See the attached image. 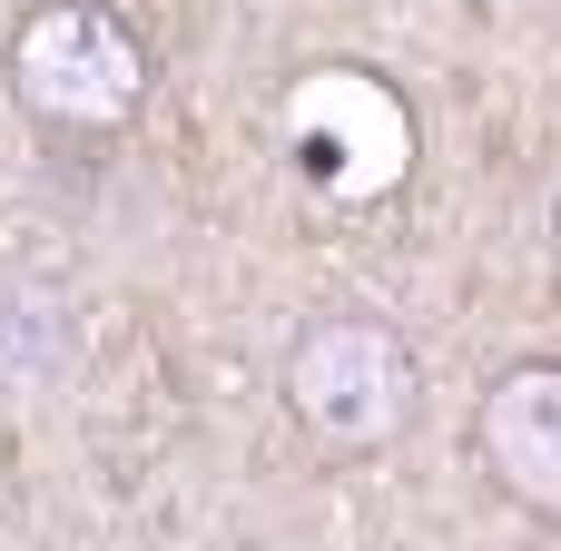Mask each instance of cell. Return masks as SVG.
<instances>
[{
	"label": "cell",
	"mask_w": 561,
	"mask_h": 551,
	"mask_svg": "<svg viewBox=\"0 0 561 551\" xmlns=\"http://www.w3.org/2000/svg\"><path fill=\"white\" fill-rule=\"evenodd\" d=\"M286 414L316 454H385L414 404H424V355L404 325L365 315V306H335V315H306L286 335Z\"/></svg>",
	"instance_id": "cell-1"
},
{
	"label": "cell",
	"mask_w": 561,
	"mask_h": 551,
	"mask_svg": "<svg viewBox=\"0 0 561 551\" xmlns=\"http://www.w3.org/2000/svg\"><path fill=\"white\" fill-rule=\"evenodd\" d=\"M10 99L59 138H108L148 108V39L108 0H39L10 20Z\"/></svg>",
	"instance_id": "cell-2"
},
{
	"label": "cell",
	"mask_w": 561,
	"mask_h": 551,
	"mask_svg": "<svg viewBox=\"0 0 561 551\" xmlns=\"http://www.w3.org/2000/svg\"><path fill=\"white\" fill-rule=\"evenodd\" d=\"M473 463L503 503L561 523V355H523L473 404Z\"/></svg>",
	"instance_id": "cell-3"
},
{
	"label": "cell",
	"mask_w": 561,
	"mask_h": 551,
	"mask_svg": "<svg viewBox=\"0 0 561 551\" xmlns=\"http://www.w3.org/2000/svg\"><path fill=\"white\" fill-rule=\"evenodd\" d=\"M552 237H561V197H552Z\"/></svg>",
	"instance_id": "cell-4"
}]
</instances>
